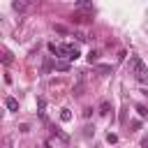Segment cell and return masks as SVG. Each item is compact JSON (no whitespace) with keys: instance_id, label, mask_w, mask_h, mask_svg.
Wrapping results in <instances>:
<instances>
[{"instance_id":"13","label":"cell","mask_w":148,"mask_h":148,"mask_svg":"<svg viewBox=\"0 0 148 148\" xmlns=\"http://www.w3.org/2000/svg\"><path fill=\"white\" fill-rule=\"evenodd\" d=\"M97 69H99L102 74H111V65H99Z\"/></svg>"},{"instance_id":"15","label":"cell","mask_w":148,"mask_h":148,"mask_svg":"<svg viewBox=\"0 0 148 148\" xmlns=\"http://www.w3.org/2000/svg\"><path fill=\"white\" fill-rule=\"evenodd\" d=\"M130 127H132V132H136V130L141 127V123H139V120H132V123H130Z\"/></svg>"},{"instance_id":"1","label":"cell","mask_w":148,"mask_h":148,"mask_svg":"<svg viewBox=\"0 0 148 148\" xmlns=\"http://www.w3.org/2000/svg\"><path fill=\"white\" fill-rule=\"evenodd\" d=\"M130 72L134 74V79L139 83H148V67L143 65V60L139 56H132L130 58Z\"/></svg>"},{"instance_id":"12","label":"cell","mask_w":148,"mask_h":148,"mask_svg":"<svg viewBox=\"0 0 148 148\" xmlns=\"http://www.w3.org/2000/svg\"><path fill=\"white\" fill-rule=\"evenodd\" d=\"M2 62H5V65H12V53H9V51H5V56H2Z\"/></svg>"},{"instance_id":"6","label":"cell","mask_w":148,"mask_h":148,"mask_svg":"<svg viewBox=\"0 0 148 148\" xmlns=\"http://www.w3.org/2000/svg\"><path fill=\"white\" fill-rule=\"evenodd\" d=\"M69 46V60H76L79 56H81V51H79V46L76 44H67Z\"/></svg>"},{"instance_id":"11","label":"cell","mask_w":148,"mask_h":148,"mask_svg":"<svg viewBox=\"0 0 148 148\" xmlns=\"http://www.w3.org/2000/svg\"><path fill=\"white\" fill-rule=\"evenodd\" d=\"M97 58H99V53H97V51H90V53H88V62H95Z\"/></svg>"},{"instance_id":"2","label":"cell","mask_w":148,"mask_h":148,"mask_svg":"<svg viewBox=\"0 0 148 148\" xmlns=\"http://www.w3.org/2000/svg\"><path fill=\"white\" fill-rule=\"evenodd\" d=\"M49 51H51L56 58H69V46H67V44H56V42H51V44H49Z\"/></svg>"},{"instance_id":"17","label":"cell","mask_w":148,"mask_h":148,"mask_svg":"<svg viewBox=\"0 0 148 148\" xmlns=\"http://www.w3.org/2000/svg\"><path fill=\"white\" fill-rule=\"evenodd\" d=\"M139 143H141V146H143V148H148V136H143V139H141V141H139Z\"/></svg>"},{"instance_id":"7","label":"cell","mask_w":148,"mask_h":148,"mask_svg":"<svg viewBox=\"0 0 148 148\" xmlns=\"http://www.w3.org/2000/svg\"><path fill=\"white\" fill-rule=\"evenodd\" d=\"M60 120H62V123H69V120H72V111H69V109H62V111H60Z\"/></svg>"},{"instance_id":"10","label":"cell","mask_w":148,"mask_h":148,"mask_svg":"<svg viewBox=\"0 0 148 148\" xmlns=\"http://www.w3.org/2000/svg\"><path fill=\"white\" fill-rule=\"evenodd\" d=\"M56 69H58V72H67L69 65H67V62H56Z\"/></svg>"},{"instance_id":"9","label":"cell","mask_w":148,"mask_h":148,"mask_svg":"<svg viewBox=\"0 0 148 148\" xmlns=\"http://www.w3.org/2000/svg\"><path fill=\"white\" fill-rule=\"evenodd\" d=\"M136 113H139L141 118H148V109H146L143 104H139V106H136Z\"/></svg>"},{"instance_id":"14","label":"cell","mask_w":148,"mask_h":148,"mask_svg":"<svg viewBox=\"0 0 148 148\" xmlns=\"http://www.w3.org/2000/svg\"><path fill=\"white\" fill-rule=\"evenodd\" d=\"M106 141H109V143H116V141H118V134L109 132V134H106Z\"/></svg>"},{"instance_id":"4","label":"cell","mask_w":148,"mask_h":148,"mask_svg":"<svg viewBox=\"0 0 148 148\" xmlns=\"http://www.w3.org/2000/svg\"><path fill=\"white\" fill-rule=\"evenodd\" d=\"M28 5H30L28 0H14V2H12L14 12H25V9H28Z\"/></svg>"},{"instance_id":"5","label":"cell","mask_w":148,"mask_h":148,"mask_svg":"<svg viewBox=\"0 0 148 148\" xmlns=\"http://www.w3.org/2000/svg\"><path fill=\"white\" fill-rule=\"evenodd\" d=\"M5 106H7L9 111H18V99H14V97H5Z\"/></svg>"},{"instance_id":"8","label":"cell","mask_w":148,"mask_h":148,"mask_svg":"<svg viewBox=\"0 0 148 148\" xmlns=\"http://www.w3.org/2000/svg\"><path fill=\"white\" fill-rule=\"evenodd\" d=\"M109 111H111V102H102V104H99V113H102V116H106Z\"/></svg>"},{"instance_id":"16","label":"cell","mask_w":148,"mask_h":148,"mask_svg":"<svg viewBox=\"0 0 148 148\" xmlns=\"http://www.w3.org/2000/svg\"><path fill=\"white\" fill-rule=\"evenodd\" d=\"M37 106H39V109H44V106H46V99H44V97H39V99H37Z\"/></svg>"},{"instance_id":"3","label":"cell","mask_w":148,"mask_h":148,"mask_svg":"<svg viewBox=\"0 0 148 148\" xmlns=\"http://www.w3.org/2000/svg\"><path fill=\"white\" fill-rule=\"evenodd\" d=\"M76 9L79 12H92V2L90 0H76Z\"/></svg>"}]
</instances>
